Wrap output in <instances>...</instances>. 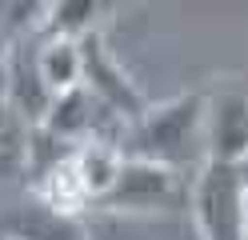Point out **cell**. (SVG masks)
I'll use <instances>...</instances> for the list:
<instances>
[{
	"label": "cell",
	"mask_w": 248,
	"mask_h": 240,
	"mask_svg": "<svg viewBox=\"0 0 248 240\" xmlns=\"http://www.w3.org/2000/svg\"><path fill=\"white\" fill-rule=\"evenodd\" d=\"M120 152L124 156H140L156 160L184 172L188 164H204V96L188 92L164 104H148L136 120L124 124L120 132Z\"/></svg>",
	"instance_id": "cell-1"
},
{
	"label": "cell",
	"mask_w": 248,
	"mask_h": 240,
	"mask_svg": "<svg viewBox=\"0 0 248 240\" xmlns=\"http://www.w3.org/2000/svg\"><path fill=\"white\" fill-rule=\"evenodd\" d=\"M244 188H248L244 164L204 160L196 168L188 184V204L200 240H244Z\"/></svg>",
	"instance_id": "cell-2"
},
{
	"label": "cell",
	"mask_w": 248,
	"mask_h": 240,
	"mask_svg": "<svg viewBox=\"0 0 248 240\" xmlns=\"http://www.w3.org/2000/svg\"><path fill=\"white\" fill-rule=\"evenodd\" d=\"M180 204H188L184 172L140 156H124L112 188L96 200V208H108V212H168Z\"/></svg>",
	"instance_id": "cell-3"
},
{
	"label": "cell",
	"mask_w": 248,
	"mask_h": 240,
	"mask_svg": "<svg viewBox=\"0 0 248 240\" xmlns=\"http://www.w3.org/2000/svg\"><path fill=\"white\" fill-rule=\"evenodd\" d=\"M76 40H80V60H84V88L96 96L104 108H112L124 124L136 120L148 108V100L136 92V84L128 80V72H124L120 64H116V56L104 48L100 32L92 28V32H84V36H76Z\"/></svg>",
	"instance_id": "cell-4"
},
{
	"label": "cell",
	"mask_w": 248,
	"mask_h": 240,
	"mask_svg": "<svg viewBox=\"0 0 248 240\" xmlns=\"http://www.w3.org/2000/svg\"><path fill=\"white\" fill-rule=\"evenodd\" d=\"M204 152L208 160H248V92L224 88L204 100Z\"/></svg>",
	"instance_id": "cell-5"
},
{
	"label": "cell",
	"mask_w": 248,
	"mask_h": 240,
	"mask_svg": "<svg viewBox=\"0 0 248 240\" xmlns=\"http://www.w3.org/2000/svg\"><path fill=\"white\" fill-rule=\"evenodd\" d=\"M0 236L4 240H88V232L80 228V220L72 212H56V208L40 204V200H36V208L8 216L0 224Z\"/></svg>",
	"instance_id": "cell-6"
},
{
	"label": "cell",
	"mask_w": 248,
	"mask_h": 240,
	"mask_svg": "<svg viewBox=\"0 0 248 240\" xmlns=\"http://www.w3.org/2000/svg\"><path fill=\"white\" fill-rule=\"evenodd\" d=\"M36 68L56 96L76 84H84V60H80V40L76 36H40L36 32Z\"/></svg>",
	"instance_id": "cell-7"
},
{
	"label": "cell",
	"mask_w": 248,
	"mask_h": 240,
	"mask_svg": "<svg viewBox=\"0 0 248 240\" xmlns=\"http://www.w3.org/2000/svg\"><path fill=\"white\" fill-rule=\"evenodd\" d=\"M108 0H52L40 12V20L32 32L40 36H84L96 28V16L104 12Z\"/></svg>",
	"instance_id": "cell-8"
},
{
	"label": "cell",
	"mask_w": 248,
	"mask_h": 240,
	"mask_svg": "<svg viewBox=\"0 0 248 240\" xmlns=\"http://www.w3.org/2000/svg\"><path fill=\"white\" fill-rule=\"evenodd\" d=\"M12 32V0H0V36Z\"/></svg>",
	"instance_id": "cell-9"
},
{
	"label": "cell",
	"mask_w": 248,
	"mask_h": 240,
	"mask_svg": "<svg viewBox=\"0 0 248 240\" xmlns=\"http://www.w3.org/2000/svg\"><path fill=\"white\" fill-rule=\"evenodd\" d=\"M4 92H8V80H4V56H0V112H8V104H4Z\"/></svg>",
	"instance_id": "cell-10"
},
{
	"label": "cell",
	"mask_w": 248,
	"mask_h": 240,
	"mask_svg": "<svg viewBox=\"0 0 248 240\" xmlns=\"http://www.w3.org/2000/svg\"><path fill=\"white\" fill-rule=\"evenodd\" d=\"M244 240H248V188H244Z\"/></svg>",
	"instance_id": "cell-11"
},
{
	"label": "cell",
	"mask_w": 248,
	"mask_h": 240,
	"mask_svg": "<svg viewBox=\"0 0 248 240\" xmlns=\"http://www.w3.org/2000/svg\"><path fill=\"white\" fill-rule=\"evenodd\" d=\"M244 172H248V160H244Z\"/></svg>",
	"instance_id": "cell-12"
},
{
	"label": "cell",
	"mask_w": 248,
	"mask_h": 240,
	"mask_svg": "<svg viewBox=\"0 0 248 240\" xmlns=\"http://www.w3.org/2000/svg\"><path fill=\"white\" fill-rule=\"evenodd\" d=\"M0 240H4V236H0Z\"/></svg>",
	"instance_id": "cell-13"
}]
</instances>
